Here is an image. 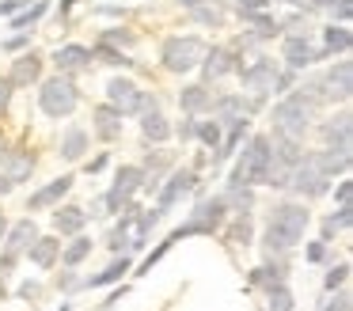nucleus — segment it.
Segmentation results:
<instances>
[{
  "label": "nucleus",
  "instance_id": "6e6552de",
  "mask_svg": "<svg viewBox=\"0 0 353 311\" xmlns=\"http://www.w3.org/2000/svg\"><path fill=\"white\" fill-rule=\"evenodd\" d=\"M330 182H334V179H327V174H323V167L315 163L312 152H304V159H300V163L292 167V174H289V190H296L300 197H307V201L327 194Z\"/></svg>",
  "mask_w": 353,
  "mask_h": 311
},
{
  "label": "nucleus",
  "instance_id": "dca6fc26",
  "mask_svg": "<svg viewBox=\"0 0 353 311\" xmlns=\"http://www.w3.org/2000/svg\"><path fill=\"white\" fill-rule=\"evenodd\" d=\"M42 65H46V57L34 53V50L16 53V61H12V68H8L12 88H31V83H39L42 80Z\"/></svg>",
  "mask_w": 353,
  "mask_h": 311
},
{
  "label": "nucleus",
  "instance_id": "49530a36",
  "mask_svg": "<svg viewBox=\"0 0 353 311\" xmlns=\"http://www.w3.org/2000/svg\"><path fill=\"white\" fill-rule=\"evenodd\" d=\"M194 126H198V118H194V114H186V118L179 121L175 129H171V133H175V137H179V141H183V144H190V141H194Z\"/></svg>",
  "mask_w": 353,
  "mask_h": 311
},
{
  "label": "nucleus",
  "instance_id": "f03ea898",
  "mask_svg": "<svg viewBox=\"0 0 353 311\" xmlns=\"http://www.w3.org/2000/svg\"><path fill=\"white\" fill-rule=\"evenodd\" d=\"M315 110H319V106L292 88L289 95H281V103L274 106V133L292 137V141H304V133L315 121Z\"/></svg>",
  "mask_w": 353,
  "mask_h": 311
},
{
  "label": "nucleus",
  "instance_id": "72a5a7b5",
  "mask_svg": "<svg viewBox=\"0 0 353 311\" xmlns=\"http://www.w3.org/2000/svg\"><path fill=\"white\" fill-rule=\"evenodd\" d=\"M221 137H224V126L216 118H198V126H194V141H201L209 152L221 148Z\"/></svg>",
  "mask_w": 353,
  "mask_h": 311
},
{
  "label": "nucleus",
  "instance_id": "864d4df0",
  "mask_svg": "<svg viewBox=\"0 0 353 311\" xmlns=\"http://www.w3.org/2000/svg\"><path fill=\"white\" fill-rule=\"evenodd\" d=\"M27 4H31V0H0V19H8V15L23 12Z\"/></svg>",
  "mask_w": 353,
  "mask_h": 311
},
{
  "label": "nucleus",
  "instance_id": "bb28decb",
  "mask_svg": "<svg viewBox=\"0 0 353 311\" xmlns=\"http://www.w3.org/2000/svg\"><path fill=\"white\" fill-rule=\"evenodd\" d=\"M46 15H50V0H31L23 12L8 15V30H27V27L34 30L42 19H46Z\"/></svg>",
  "mask_w": 353,
  "mask_h": 311
},
{
  "label": "nucleus",
  "instance_id": "bf43d9fd",
  "mask_svg": "<svg viewBox=\"0 0 353 311\" xmlns=\"http://www.w3.org/2000/svg\"><path fill=\"white\" fill-rule=\"evenodd\" d=\"M39 292H42V285H34V281H27V285H19V296H23V300H34Z\"/></svg>",
  "mask_w": 353,
  "mask_h": 311
},
{
  "label": "nucleus",
  "instance_id": "39448f33",
  "mask_svg": "<svg viewBox=\"0 0 353 311\" xmlns=\"http://www.w3.org/2000/svg\"><path fill=\"white\" fill-rule=\"evenodd\" d=\"M205 50H209V42L198 34H168L160 46V65L168 72H190V68L201 65Z\"/></svg>",
  "mask_w": 353,
  "mask_h": 311
},
{
  "label": "nucleus",
  "instance_id": "f257e3e1",
  "mask_svg": "<svg viewBox=\"0 0 353 311\" xmlns=\"http://www.w3.org/2000/svg\"><path fill=\"white\" fill-rule=\"evenodd\" d=\"M307 224H312V212H307L304 201H277L270 209V220H266V235H262V247H266V258H277L285 262L292 247L304 239Z\"/></svg>",
  "mask_w": 353,
  "mask_h": 311
},
{
  "label": "nucleus",
  "instance_id": "ea45409f",
  "mask_svg": "<svg viewBox=\"0 0 353 311\" xmlns=\"http://www.w3.org/2000/svg\"><path fill=\"white\" fill-rule=\"evenodd\" d=\"M292 88H296V68H277V76H274V88H270V95H289Z\"/></svg>",
  "mask_w": 353,
  "mask_h": 311
},
{
  "label": "nucleus",
  "instance_id": "b1692460",
  "mask_svg": "<svg viewBox=\"0 0 353 311\" xmlns=\"http://www.w3.org/2000/svg\"><path fill=\"white\" fill-rule=\"evenodd\" d=\"M23 254L31 258V265H39V270H54L57 254H61V239H57V235H39Z\"/></svg>",
  "mask_w": 353,
  "mask_h": 311
},
{
  "label": "nucleus",
  "instance_id": "f8f14e48",
  "mask_svg": "<svg viewBox=\"0 0 353 311\" xmlns=\"http://www.w3.org/2000/svg\"><path fill=\"white\" fill-rule=\"evenodd\" d=\"M141 99H145V91H141V83H133L130 76H114V80L107 83V103L114 106L122 118H130V114L141 110Z\"/></svg>",
  "mask_w": 353,
  "mask_h": 311
},
{
  "label": "nucleus",
  "instance_id": "4468645a",
  "mask_svg": "<svg viewBox=\"0 0 353 311\" xmlns=\"http://www.w3.org/2000/svg\"><path fill=\"white\" fill-rule=\"evenodd\" d=\"M137 114H141V133H145V141L163 144L171 137V126H168V118L160 114V99H156V95H148V91H145Z\"/></svg>",
  "mask_w": 353,
  "mask_h": 311
},
{
  "label": "nucleus",
  "instance_id": "13d9d810",
  "mask_svg": "<svg viewBox=\"0 0 353 311\" xmlns=\"http://www.w3.org/2000/svg\"><path fill=\"white\" fill-rule=\"evenodd\" d=\"M57 288H65V292H77V288H80V277H72V273H61V277H57Z\"/></svg>",
  "mask_w": 353,
  "mask_h": 311
},
{
  "label": "nucleus",
  "instance_id": "c9c22d12",
  "mask_svg": "<svg viewBox=\"0 0 353 311\" xmlns=\"http://www.w3.org/2000/svg\"><path fill=\"white\" fill-rule=\"evenodd\" d=\"M251 235H254L251 217H236V220H232V228L224 232V239L236 243V247H251Z\"/></svg>",
  "mask_w": 353,
  "mask_h": 311
},
{
  "label": "nucleus",
  "instance_id": "423d86ee",
  "mask_svg": "<svg viewBox=\"0 0 353 311\" xmlns=\"http://www.w3.org/2000/svg\"><path fill=\"white\" fill-rule=\"evenodd\" d=\"M39 106L46 118H69L80 106V88L72 83V76H50V80H39Z\"/></svg>",
  "mask_w": 353,
  "mask_h": 311
},
{
  "label": "nucleus",
  "instance_id": "052dcab7",
  "mask_svg": "<svg viewBox=\"0 0 353 311\" xmlns=\"http://www.w3.org/2000/svg\"><path fill=\"white\" fill-rule=\"evenodd\" d=\"M122 296H125V285H122V288H114V292H110V296H107V303H103V308H114V303H118V300H122Z\"/></svg>",
  "mask_w": 353,
  "mask_h": 311
},
{
  "label": "nucleus",
  "instance_id": "7c9ffc66",
  "mask_svg": "<svg viewBox=\"0 0 353 311\" xmlns=\"http://www.w3.org/2000/svg\"><path fill=\"white\" fill-rule=\"evenodd\" d=\"M190 19L201 23V27H216V30H221L224 19H228V12L221 8V0H201V4L190 8Z\"/></svg>",
  "mask_w": 353,
  "mask_h": 311
},
{
  "label": "nucleus",
  "instance_id": "cd10ccee",
  "mask_svg": "<svg viewBox=\"0 0 353 311\" xmlns=\"http://www.w3.org/2000/svg\"><path fill=\"white\" fill-rule=\"evenodd\" d=\"M88 152V129L84 126H65V133H61V159H69V163H77L80 156Z\"/></svg>",
  "mask_w": 353,
  "mask_h": 311
},
{
  "label": "nucleus",
  "instance_id": "338daca9",
  "mask_svg": "<svg viewBox=\"0 0 353 311\" xmlns=\"http://www.w3.org/2000/svg\"><path fill=\"white\" fill-rule=\"evenodd\" d=\"M281 4H292V8H296V4H300V0H281Z\"/></svg>",
  "mask_w": 353,
  "mask_h": 311
},
{
  "label": "nucleus",
  "instance_id": "6ab92c4d",
  "mask_svg": "<svg viewBox=\"0 0 353 311\" xmlns=\"http://www.w3.org/2000/svg\"><path fill=\"white\" fill-rule=\"evenodd\" d=\"M323 141H327V148H334V152H345V156H353V121H350V114H338V118H330V121H323Z\"/></svg>",
  "mask_w": 353,
  "mask_h": 311
},
{
  "label": "nucleus",
  "instance_id": "aec40b11",
  "mask_svg": "<svg viewBox=\"0 0 353 311\" xmlns=\"http://www.w3.org/2000/svg\"><path fill=\"white\" fill-rule=\"evenodd\" d=\"M122 126H125L122 114H118L110 103H99L92 110V129H95V137H99V141H107V144L118 141V137H122Z\"/></svg>",
  "mask_w": 353,
  "mask_h": 311
},
{
  "label": "nucleus",
  "instance_id": "ddd939ff",
  "mask_svg": "<svg viewBox=\"0 0 353 311\" xmlns=\"http://www.w3.org/2000/svg\"><path fill=\"white\" fill-rule=\"evenodd\" d=\"M34 163H39L34 152L23 148V144H16V148H8L4 156H0V171H4L0 179L8 182V186H19V182H27L34 174Z\"/></svg>",
  "mask_w": 353,
  "mask_h": 311
},
{
  "label": "nucleus",
  "instance_id": "2f4dec72",
  "mask_svg": "<svg viewBox=\"0 0 353 311\" xmlns=\"http://www.w3.org/2000/svg\"><path fill=\"white\" fill-rule=\"evenodd\" d=\"M130 270H133V262H130V258H118V262H110L103 273H95V277L80 281V288H103V285H118V281H122Z\"/></svg>",
  "mask_w": 353,
  "mask_h": 311
},
{
  "label": "nucleus",
  "instance_id": "0eeeda50",
  "mask_svg": "<svg viewBox=\"0 0 353 311\" xmlns=\"http://www.w3.org/2000/svg\"><path fill=\"white\" fill-rule=\"evenodd\" d=\"M277 61H270L266 53H259L254 61H243V53H239V65H236V76L239 83H243V95L251 99H266L270 88H274V76H277Z\"/></svg>",
  "mask_w": 353,
  "mask_h": 311
},
{
  "label": "nucleus",
  "instance_id": "a211bd4d",
  "mask_svg": "<svg viewBox=\"0 0 353 311\" xmlns=\"http://www.w3.org/2000/svg\"><path fill=\"white\" fill-rule=\"evenodd\" d=\"M92 46H80V42H65V46H57L54 50V65H57V72L61 76H72V72H80V68H88L92 65Z\"/></svg>",
  "mask_w": 353,
  "mask_h": 311
},
{
  "label": "nucleus",
  "instance_id": "6e6d98bb",
  "mask_svg": "<svg viewBox=\"0 0 353 311\" xmlns=\"http://www.w3.org/2000/svg\"><path fill=\"white\" fill-rule=\"evenodd\" d=\"M330 4L334 0H300L296 8H304V12H330Z\"/></svg>",
  "mask_w": 353,
  "mask_h": 311
},
{
  "label": "nucleus",
  "instance_id": "a878e982",
  "mask_svg": "<svg viewBox=\"0 0 353 311\" xmlns=\"http://www.w3.org/2000/svg\"><path fill=\"white\" fill-rule=\"evenodd\" d=\"M88 224V212L80 209V205H57L54 212V232L57 235H80Z\"/></svg>",
  "mask_w": 353,
  "mask_h": 311
},
{
  "label": "nucleus",
  "instance_id": "412c9836",
  "mask_svg": "<svg viewBox=\"0 0 353 311\" xmlns=\"http://www.w3.org/2000/svg\"><path fill=\"white\" fill-rule=\"evenodd\" d=\"M34 239H39V224H34V217H23V220H16V224H8V232H4V250H8V254H23Z\"/></svg>",
  "mask_w": 353,
  "mask_h": 311
},
{
  "label": "nucleus",
  "instance_id": "e2e57ef3",
  "mask_svg": "<svg viewBox=\"0 0 353 311\" xmlns=\"http://www.w3.org/2000/svg\"><path fill=\"white\" fill-rule=\"evenodd\" d=\"M4 232H8V220H4V212H0V243H4Z\"/></svg>",
  "mask_w": 353,
  "mask_h": 311
},
{
  "label": "nucleus",
  "instance_id": "e433bc0d",
  "mask_svg": "<svg viewBox=\"0 0 353 311\" xmlns=\"http://www.w3.org/2000/svg\"><path fill=\"white\" fill-rule=\"evenodd\" d=\"M99 42L118 46V50H130V46L137 42V30H130V27H110V30H99Z\"/></svg>",
  "mask_w": 353,
  "mask_h": 311
},
{
  "label": "nucleus",
  "instance_id": "79ce46f5",
  "mask_svg": "<svg viewBox=\"0 0 353 311\" xmlns=\"http://www.w3.org/2000/svg\"><path fill=\"white\" fill-rule=\"evenodd\" d=\"M31 34H34V30H16L12 38H4V50H8V53H23V50H31Z\"/></svg>",
  "mask_w": 353,
  "mask_h": 311
},
{
  "label": "nucleus",
  "instance_id": "c756f323",
  "mask_svg": "<svg viewBox=\"0 0 353 311\" xmlns=\"http://www.w3.org/2000/svg\"><path fill=\"white\" fill-rule=\"evenodd\" d=\"M350 46H353V34H350V27L345 23H327L323 27V50L334 57V53H350Z\"/></svg>",
  "mask_w": 353,
  "mask_h": 311
},
{
  "label": "nucleus",
  "instance_id": "603ef678",
  "mask_svg": "<svg viewBox=\"0 0 353 311\" xmlns=\"http://www.w3.org/2000/svg\"><path fill=\"white\" fill-rule=\"evenodd\" d=\"M304 258L307 262H327V243H307V250H304Z\"/></svg>",
  "mask_w": 353,
  "mask_h": 311
},
{
  "label": "nucleus",
  "instance_id": "1a4fd4ad",
  "mask_svg": "<svg viewBox=\"0 0 353 311\" xmlns=\"http://www.w3.org/2000/svg\"><path fill=\"white\" fill-rule=\"evenodd\" d=\"M190 190H201V179H198V171L194 167H175V171L168 174V182L160 186V197H156V212H168V209H175V201L183 194H190Z\"/></svg>",
  "mask_w": 353,
  "mask_h": 311
},
{
  "label": "nucleus",
  "instance_id": "a19ab883",
  "mask_svg": "<svg viewBox=\"0 0 353 311\" xmlns=\"http://www.w3.org/2000/svg\"><path fill=\"white\" fill-rule=\"evenodd\" d=\"M281 34H312L307 12H304V15H289V19H281Z\"/></svg>",
  "mask_w": 353,
  "mask_h": 311
},
{
  "label": "nucleus",
  "instance_id": "5701e85b",
  "mask_svg": "<svg viewBox=\"0 0 353 311\" xmlns=\"http://www.w3.org/2000/svg\"><path fill=\"white\" fill-rule=\"evenodd\" d=\"M179 106H183V114H194V118L209 114V106H213V91H209V83H186V88L179 91Z\"/></svg>",
  "mask_w": 353,
  "mask_h": 311
},
{
  "label": "nucleus",
  "instance_id": "a18cd8bd",
  "mask_svg": "<svg viewBox=\"0 0 353 311\" xmlns=\"http://www.w3.org/2000/svg\"><path fill=\"white\" fill-rule=\"evenodd\" d=\"M323 311H353V296L345 292V288H338V292L330 296V303H323Z\"/></svg>",
  "mask_w": 353,
  "mask_h": 311
},
{
  "label": "nucleus",
  "instance_id": "8fccbe9b",
  "mask_svg": "<svg viewBox=\"0 0 353 311\" xmlns=\"http://www.w3.org/2000/svg\"><path fill=\"white\" fill-rule=\"evenodd\" d=\"M274 0H236V15H247V12H270Z\"/></svg>",
  "mask_w": 353,
  "mask_h": 311
},
{
  "label": "nucleus",
  "instance_id": "09e8293b",
  "mask_svg": "<svg viewBox=\"0 0 353 311\" xmlns=\"http://www.w3.org/2000/svg\"><path fill=\"white\" fill-rule=\"evenodd\" d=\"M12 95H16V88H12V80H8V76H0V118L8 114V106H12Z\"/></svg>",
  "mask_w": 353,
  "mask_h": 311
},
{
  "label": "nucleus",
  "instance_id": "58836bf2",
  "mask_svg": "<svg viewBox=\"0 0 353 311\" xmlns=\"http://www.w3.org/2000/svg\"><path fill=\"white\" fill-rule=\"evenodd\" d=\"M266 303H270V311H292V292H289V285L270 288V292H266Z\"/></svg>",
  "mask_w": 353,
  "mask_h": 311
},
{
  "label": "nucleus",
  "instance_id": "393cba45",
  "mask_svg": "<svg viewBox=\"0 0 353 311\" xmlns=\"http://www.w3.org/2000/svg\"><path fill=\"white\" fill-rule=\"evenodd\" d=\"M239 19L247 23V30H251L259 42L281 38V19H277V15H270V12H247V15H239Z\"/></svg>",
  "mask_w": 353,
  "mask_h": 311
},
{
  "label": "nucleus",
  "instance_id": "f704fd0d",
  "mask_svg": "<svg viewBox=\"0 0 353 311\" xmlns=\"http://www.w3.org/2000/svg\"><path fill=\"white\" fill-rule=\"evenodd\" d=\"M92 57H99L103 65H114V68H133V57H130V53H125V50H118V46L99 42V38L92 42Z\"/></svg>",
  "mask_w": 353,
  "mask_h": 311
},
{
  "label": "nucleus",
  "instance_id": "4d7b16f0",
  "mask_svg": "<svg viewBox=\"0 0 353 311\" xmlns=\"http://www.w3.org/2000/svg\"><path fill=\"white\" fill-rule=\"evenodd\" d=\"M107 163H110V156H107V152H99L95 159H88V167H84V171H88V174H99Z\"/></svg>",
  "mask_w": 353,
  "mask_h": 311
},
{
  "label": "nucleus",
  "instance_id": "f3484780",
  "mask_svg": "<svg viewBox=\"0 0 353 311\" xmlns=\"http://www.w3.org/2000/svg\"><path fill=\"white\" fill-rule=\"evenodd\" d=\"M72 174H61V179L46 182L42 190H34L31 197H27V212H42V209H54V205H61V197L72 190Z\"/></svg>",
  "mask_w": 353,
  "mask_h": 311
},
{
  "label": "nucleus",
  "instance_id": "9b49d317",
  "mask_svg": "<svg viewBox=\"0 0 353 311\" xmlns=\"http://www.w3.org/2000/svg\"><path fill=\"white\" fill-rule=\"evenodd\" d=\"M319 83H323L327 103H350V95H353V65L345 57L334 61V65L319 76Z\"/></svg>",
  "mask_w": 353,
  "mask_h": 311
},
{
  "label": "nucleus",
  "instance_id": "c03bdc74",
  "mask_svg": "<svg viewBox=\"0 0 353 311\" xmlns=\"http://www.w3.org/2000/svg\"><path fill=\"white\" fill-rule=\"evenodd\" d=\"M350 15H353V0H334L330 4V23H345L350 27Z\"/></svg>",
  "mask_w": 353,
  "mask_h": 311
},
{
  "label": "nucleus",
  "instance_id": "5fc2aeb1",
  "mask_svg": "<svg viewBox=\"0 0 353 311\" xmlns=\"http://www.w3.org/2000/svg\"><path fill=\"white\" fill-rule=\"evenodd\" d=\"M80 0H61V4H57V12H54V19L57 23H69V15H72V8H77Z\"/></svg>",
  "mask_w": 353,
  "mask_h": 311
},
{
  "label": "nucleus",
  "instance_id": "680f3d73",
  "mask_svg": "<svg viewBox=\"0 0 353 311\" xmlns=\"http://www.w3.org/2000/svg\"><path fill=\"white\" fill-rule=\"evenodd\" d=\"M175 4H179V8H186V12H190V8H194V4H201V0H175Z\"/></svg>",
  "mask_w": 353,
  "mask_h": 311
},
{
  "label": "nucleus",
  "instance_id": "de8ad7c7",
  "mask_svg": "<svg viewBox=\"0 0 353 311\" xmlns=\"http://www.w3.org/2000/svg\"><path fill=\"white\" fill-rule=\"evenodd\" d=\"M171 247H175V243H171V239H163V243H160V247H156V250H152V254H148V258H145V262H141V273H152V265H156V262H160V258H163V254H168V250H171Z\"/></svg>",
  "mask_w": 353,
  "mask_h": 311
},
{
  "label": "nucleus",
  "instance_id": "c85d7f7f",
  "mask_svg": "<svg viewBox=\"0 0 353 311\" xmlns=\"http://www.w3.org/2000/svg\"><path fill=\"white\" fill-rule=\"evenodd\" d=\"M224 205H228L232 217H251L254 209V186H224Z\"/></svg>",
  "mask_w": 353,
  "mask_h": 311
},
{
  "label": "nucleus",
  "instance_id": "20e7f679",
  "mask_svg": "<svg viewBox=\"0 0 353 311\" xmlns=\"http://www.w3.org/2000/svg\"><path fill=\"white\" fill-rule=\"evenodd\" d=\"M224 220H228V205H224V197H201L198 205H194V212L186 217V224H179L175 232L168 235L171 243L186 239V235H216L224 228Z\"/></svg>",
  "mask_w": 353,
  "mask_h": 311
},
{
  "label": "nucleus",
  "instance_id": "69168bd1",
  "mask_svg": "<svg viewBox=\"0 0 353 311\" xmlns=\"http://www.w3.org/2000/svg\"><path fill=\"white\" fill-rule=\"evenodd\" d=\"M57 311H72V303H61V308H57Z\"/></svg>",
  "mask_w": 353,
  "mask_h": 311
},
{
  "label": "nucleus",
  "instance_id": "7ed1b4c3",
  "mask_svg": "<svg viewBox=\"0 0 353 311\" xmlns=\"http://www.w3.org/2000/svg\"><path fill=\"white\" fill-rule=\"evenodd\" d=\"M270 159H274L270 133H251L236 159V167H232V174H228V186H262V171H266Z\"/></svg>",
  "mask_w": 353,
  "mask_h": 311
},
{
  "label": "nucleus",
  "instance_id": "4c0bfd02",
  "mask_svg": "<svg viewBox=\"0 0 353 311\" xmlns=\"http://www.w3.org/2000/svg\"><path fill=\"white\" fill-rule=\"evenodd\" d=\"M345 281H350V262H338L327 270V277H323V288L327 292H338V288H345Z\"/></svg>",
  "mask_w": 353,
  "mask_h": 311
},
{
  "label": "nucleus",
  "instance_id": "473e14b6",
  "mask_svg": "<svg viewBox=\"0 0 353 311\" xmlns=\"http://www.w3.org/2000/svg\"><path fill=\"white\" fill-rule=\"evenodd\" d=\"M92 247H95V243L88 239V235H72V243H69V247H61V254H57V262H61L65 270H72V265H80L88 254H92Z\"/></svg>",
  "mask_w": 353,
  "mask_h": 311
},
{
  "label": "nucleus",
  "instance_id": "2eb2a0df",
  "mask_svg": "<svg viewBox=\"0 0 353 311\" xmlns=\"http://www.w3.org/2000/svg\"><path fill=\"white\" fill-rule=\"evenodd\" d=\"M239 65V53L232 50V46H209L205 57H201V72H205V80L201 83H216L224 80V76H232Z\"/></svg>",
  "mask_w": 353,
  "mask_h": 311
},
{
  "label": "nucleus",
  "instance_id": "9d476101",
  "mask_svg": "<svg viewBox=\"0 0 353 311\" xmlns=\"http://www.w3.org/2000/svg\"><path fill=\"white\" fill-rule=\"evenodd\" d=\"M281 61L285 68H307L319 65V46L312 42V34H281Z\"/></svg>",
  "mask_w": 353,
  "mask_h": 311
},
{
  "label": "nucleus",
  "instance_id": "4be33fe9",
  "mask_svg": "<svg viewBox=\"0 0 353 311\" xmlns=\"http://www.w3.org/2000/svg\"><path fill=\"white\" fill-rule=\"evenodd\" d=\"M285 277H289V265L277 262V258H266V265H254V270H251L247 285H251V288H262V292H270V288L285 285Z\"/></svg>",
  "mask_w": 353,
  "mask_h": 311
},
{
  "label": "nucleus",
  "instance_id": "0e129e2a",
  "mask_svg": "<svg viewBox=\"0 0 353 311\" xmlns=\"http://www.w3.org/2000/svg\"><path fill=\"white\" fill-rule=\"evenodd\" d=\"M8 152V137H4V129H0V156Z\"/></svg>",
  "mask_w": 353,
  "mask_h": 311
},
{
  "label": "nucleus",
  "instance_id": "3c124183",
  "mask_svg": "<svg viewBox=\"0 0 353 311\" xmlns=\"http://www.w3.org/2000/svg\"><path fill=\"white\" fill-rule=\"evenodd\" d=\"M350 194H353V182H350V174H342L338 186H334V201L338 205H350Z\"/></svg>",
  "mask_w": 353,
  "mask_h": 311
},
{
  "label": "nucleus",
  "instance_id": "37998d69",
  "mask_svg": "<svg viewBox=\"0 0 353 311\" xmlns=\"http://www.w3.org/2000/svg\"><path fill=\"white\" fill-rule=\"evenodd\" d=\"M330 224H334V232H350L353 228V205H338L334 217H327Z\"/></svg>",
  "mask_w": 353,
  "mask_h": 311
}]
</instances>
